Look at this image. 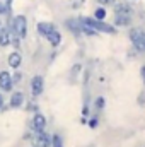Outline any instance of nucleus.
Instances as JSON below:
<instances>
[{
    "mask_svg": "<svg viewBox=\"0 0 145 147\" xmlns=\"http://www.w3.org/2000/svg\"><path fill=\"white\" fill-rule=\"evenodd\" d=\"M0 110H5V98L2 92H0Z\"/></svg>",
    "mask_w": 145,
    "mask_h": 147,
    "instance_id": "obj_24",
    "label": "nucleus"
},
{
    "mask_svg": "<svg viewBox=\"0 0 145 147\" xmlns=\"http://www.w3.org/2000/svg\"><path fill=\"white\" fill-rule=\"evenodd\" d=\"M132 22H133L132 16H114L113 17V26L116 28H130Z\"/></svg>",
    "mask_w": 145,
    "mask_h": 147,
    "instance_id": "obj_14",
    "label": "nucleus"
},
{
    "mask_svg": "<svg viewBox=\"0 0 145 147\" xmlns=\"http://www.w3.org/2000/svg\"><path fill=\"white\" fill-rule=\"evenodd\" d=\"M97 125H99V120H97V118H96V116H94V118H91V120H89V127H91V128H96V127H97Z\"/></svg>",
    "mask_w": 145,
    "mask_h": 147,
    "instance_id": "obj_22",
    "label": "nucleus"
},
{
    "mask_svg": "<svg viewBox=\"0 0 145 147\" xmlns=\"http://www.w3.org/2000/svg\"><path fill=\"white\" fill-rule=\"evenodd\" d=\"M10 39H12V34L10 31L7 29V26H0V48H7L10 46Z\"/></svg>",
    "mask_w": 145,
    "mask_h": 147,
    "instance_id": "obj_15",
    "label": "nucleus"
},
{
    "mask_svg": "<svg viewBox=\"0 0 145 147\" xmlns=\"http://www.w3.org/2000/svg\"><path fill=\"white\" fill-rule=\"evenodd\" d=\"M44 39L48 41V45H50L51 48H58V46L62 45V33H60L58 28H56V29H53V31L44 38Z\"/></svg>",
    "mask_w": 145,
    "mask_h": 147,
    "instance_id": "obj_13",
    "label": "nucleus"
},
{
    "mask_svg": "<svg viewBox=\"0 0 145 147\" xmlns=\"http://www.w3.org/2000/svg\"><path fill=\"white\" fill-rule=\"evenodd\" d=\"M99 5H103V7H113L114 3H116V0H96Z\"/></svg>",
    "mask_w": 145,
    "mask_h": 147,
    "instance_id": "obj_21",
    "label": "nucleus"
},
{
    "mask_svg": "<svg viewBox=\"0 0 145 147\" xmlns=\"http://www.w3.org/2000/svg\"><path fill=\"white\" fill-rule=\"evenodd\" d=\"M43 91H44V77L38 74L31 79V94H33V98H39L43 94Z\"/></svg>",
    "mask_w": 145,
    "mask_h": 147,
    "instance_id": "obj_7",
    "label": "nucleus"
},
{
    "mask_svg": "<svg viewBox=\"0 0 145 147\" xmlns=\"http://www.w3.org/2000/svg\"><path fill=\"white\" fill-rule=\"evenodd\" d=\"M92 17H94V19H99V21H106V17H108V10H106V7L97 5V7L94 9Z\"/></svg>",
    "mask_w": 145,
    "mask_h": 147,
    "instance_id": "obj_16",
    "label": "nucleus"
},
{
    "mask_svg": "<svg viewBox=\"0 0 145 147\" xmlns=\"http://www.w3.org/2000/svg\"><path fill=\"white\" fill-rule=\"evenodd\" d=\"M3 26H7V29L10 31L12 36H17L19 39H26L28 38V17L22 14L12 16V19L9 22H5Z\"/></svg>",
    "mask_w": 145,
    "mask_h": 147,
    "instance_id": "obj_1",
    "label": "nucleus"
},
{
    "mask_svg": "<svg viewBox=\"0 0 145 147\" xmlns=\"http://www.w3.org/2000/svg\"><path fill=\"white\" fill-rule=\"evenodd\" d=\"M80 70H82V65H80V63H75V65L72 67V70H70V75H72V79H75V77L80 74Z\"/></svg>",
    "mask_w": 145,
    "mask_h": 147,
    "instance_id": "obj_20",
    "label": "nucleus"
},
{
    "mask_svg": "<svg viewBox=\"0 0 145 147\" xmlns=\"http://www.w3.org/2000/svg\"><path fill=\"white\" fill-rule=\"evenodd\" d=\"M21 80H22V72H19V69H17V70H14V74H12V82H14V86H17Z\"/></svg>",
    "mask_w": 145,
    "mask_h": 147,
    "instance_id": "obj_19",
    "label": "nucleus"
},
{
    "mask_svg": "<svg viewBox=\"0 0 145 147\" xmlns=\"http://www.w3.org/2000/svg\"><path fill=\"white\" fill-rule=\"evenodd\" d=\"M128 38L133 45V48L137 51H144V46H145V31L140 29V28H132L130 33H128Z\"/></svg>",
    "mask_w": 145,
    "mask_h": 147,
    "instance_id": "obj_3",
    "label": "nucleus"
},
{
    "mask_svg": "<svg viewBox=\"0 0 145 147\" xmlns=\"http://www.w3.org/2000/svg\"><path fill=\"white\" fill-rule=\"evenodd\" d=\"M33 146L34 147H51V135L43 130V132H38L33 137Z\"/></svg>",
    "mask_w": 145,
    "mask_h": 147,
    "instance_id": "obj_8",
    "label": "nucleus"
},
{
    "mask_svg": "<svg viewBox=\"0 0 145 147\" xmlns=\"http://www.w3.org/2000/svg\"><path fill=\"white\" fill-rule=\"evenodd\" d=\"M7 65H9L12 70L21 69V65H22V53H21L19 50L10 51V53L7 55Z\"/></svg>",
    "mask_w": 145,
    "mask_h": 147,
    "instance_id": "obj_9",
    "label": "nucleus"
},
{
    "mask_svg": "<svg viewBox=\"0 0 145 147\" xmlns=\"http://www.w3.org/2000/svg\"><path fill=\"white\" fill-rule=\"evenodd\" d=\"M24 103H26V96H24V92H22V91H12L7 106L12 108V110H19V108L24 106Z\"/></svg>",
    "mask_w": 145,
    "mask_h": 147,
    "instance_id": "obj_6",
    "label": "nucleus"
},
{
    "mask_svg": "<svg viewBox=\"0 0 145 147\" xmlns=\"http://www.w3.org/2000/svg\"><path fill=\"white\" fill-rule=\"evenodd\" d=\"M46 125H48L46 116H44L41 111H34L33 120H31V130H33V134H38V132L46 130Z\"/></svg>",
    "mask_w": 145,
    "mask_h": 147,
    "instance_id": "obj_4",
    "label": "nucleus"
},
{
    "mask_svg": "<svg viewBox=\"0 0 145 147\" xmlns=\"http://www.w3.org/2000/svg\"><path fill=\"white\" fill-rule=\"evenodd\" d=\"M104 105H106L104 98H103V96H97L96 101H94V108H96L97 111H101V110H104Z\"/></svg>",
    "mask_w": 145,
    "mask_h": 147,
    "instance_id": "obj_18",
    "label": "nucleus"
},
{
    "mask_svg": "<svg viewBox=\"0 0 145 147\" xmlns=\"http://www.w3.org/2000/svg\"><path fill=\"white\" fill-rule=\"evenodd\" d=\"M14 82H12V72L0 70V92H12Z\"/></svg>",
    "mask_w": 145,
    "mask_h": 147,
    "instance_id": "obj_5",
    "label": "nucleus"
},
{
    "mask_svg": "<svg viewBox=\"0 0 145 147\" xmlns=\"http://www.w3.org/2000/svg\"><path fill=\"white\" fill-rule=\"evenodd\" d=\"M79 19L82 22H85L87 26H91L97 33H104V34H116L118 33V28L106 22V21H99V19H94V17H89V16H80Z\"/></svg>",
    "mask_w": 145,
    "mask_h": 147,
    "instance_id": "obj_2",
    "label": "nucleus"
},
{
    "mask_svg": "<svg viewBox=\"0 0 145 147\" xmlns=\"http://www.w3.org/2000/svg\"><path fill=\"white\" fill-rule=\"evenodd\" d=\"M51 147H63V139H62L60 134L51 135Z\"/></svg>",
    "mask_w": 145,
    "mask_h": 147,
    "instance_id": "obj_17",
    "label": "nucleus"
},
{
    "mask_svg": "<svg viewBox=\"0 0 145 147\" xmlns=\"http://www.w3.org/2000/svg\"><path fill=\"white\" fill-rule=\"evenodd\" d=\"M114 7V16H135V10H133V7L130 5V3H126V2H121V3H114L113 5Z\"/></svg>",
    "mask_w": 145,
    "mask_h": 147,
    "instance_id": "obj_11",
    "label": "nucleus"
},
{
    "mask_svg": "<svg viewBox=\"0 0 145 147\" xmlns=\"http://www.w3.org/2000/svg\"><path fill=\"white\" fill-rule=\"evenodd\" d=\"M132 2H137V0H132Z\"/></svg>",
    "mask_w": 145,
    "mask_h": 147,
    "instance_id": "obj_27",
    "label": "nucleus"
},
{
    "mask_svg": "<svg viewBox=\"0 0 145 147\" xmlns=\"http://www.w3.org/2000/svg\"><path fill=\"white\" fill-rule=\"evenodd\" d=\"M65 28H67V29H68L75 38L82 36V31H80V21H79V17H68V19H65Z\"/></svg>",
    "mask_w": 145,
    "mask_h": 147,
    "instance_id": "obj_10",
    "label": "nucleus"
},
{
    "mask_svg": "<svg viewBox=\"0 0 145 147\" xmlns=\"http://www.w3.org/2000/svg\"><path fill=\"white\" fill-rule=\"evenodd\" d=\"M140 75H142V79H144V82H145V65L140 69Z\"/></svg>",
    "mask_w": 145,
    "mask_h": 147,
    "instance_id": "obj_25",
    "label": "nucleus"
},
{
    "mask_svg": "<svg viewBox=\"0 0 145 147\" xmlns=\"http://www.w3.org/2000/svg\"><path fill=\"white\" fill-rule=\"evenodd\" d=\"M0 26H2V19H0Z\"/></svg>",
    "mask_w": 145,
    "mask_h": 147,
    "instance_id": "obj_26",
    "label": "nucleus"
},
{
    "mask_svg": "<svg viewBox=\"0 0 145 147\" xmlns=\"http://www.w3.org/2000/svg\"><path fill=\"white\" fill-rule=\"evenodd\" d=\"M33 147H34V146H33Z\"/></svg>",
    "mask_w": 145,
    "mask_h": 147,
    "instance_id": "obj_28",
    "label": "nucleus"
},
{
    "mask_svg": "<svg viewBox=\"0 0 145 147\" xmlns=\"http://www.w3.org/2000/svg\"><path fill=\"white\" fill-rule=\"evenodd\" d=\"M5 12H7L5 3H3V0H0V16H5Z\"/></svg>",
    "mask_w": 145,
    "mask_h": 147,
    "instance_id": "obj_23",
    "label": "nucleus"
},
{
    "mask_svg": "<svg viewBox=\"0 0 145 147\" xmlns=\"http://www.w3.org/2000/svg\"><path fill=\"white\" fill-rule=\"evenodd\" d=\"M53 29H56V26H55L53 22H50V21H39L36 24V31L41 38H46Z\"/></svg>",
    "mask_w": 145,
    "mask_h": 147,
    "instance_id": "obj_12",
    "label": "nucleus"
}]
</instances>
